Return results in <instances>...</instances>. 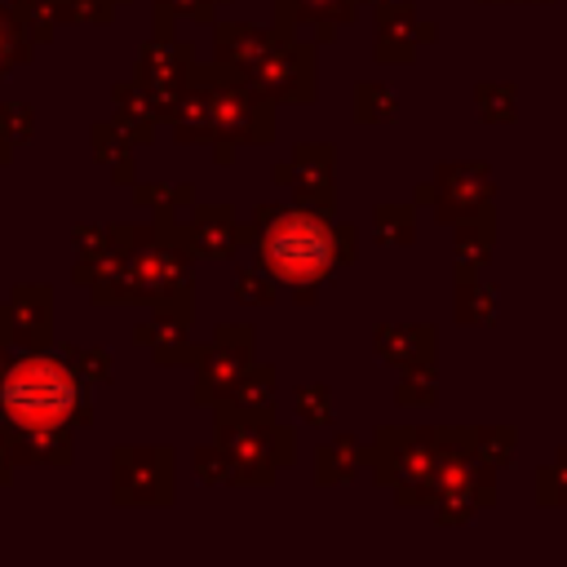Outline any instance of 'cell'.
I'll return each instance as SVG.
<instances>
[{"instance_id": "1", "label": "cell", "mask_w": 567, "mask_h": 567, "mask_svg": "<svg viewBox=\"0 0 567 567\" xmlns=\"http://www.w3.org/2000/svg\"><path fill=\"white\" fill-rule=\"evenodd\" d=\"M0 421L18 465H71V430L93 421V408L75 368L62 354L35 346L4 363Z\"/></svg>"}, {"instance_id": "2", "label": "cell", "mask_w": 567, "mask_h": 567, "mask_svg": "<svg viewBox=\"0 0 567 567\" xmlns=\"http://www.w3.org/2000/svg\"><path fill=\"white\" fill-rule=\"evenodd\" d=\"M332 252H337V239L328 221L310 213H288L261 235V257L279 279H315L332 266Z\"/></svg>"}, {"instance_id": "3", "label": "cell", "mask_w": 567, "mask_h": 567, "mask_svg": "<svg viewBox=\"0 0 567 567\" xmlns=\"http://www.w3.org/2000/svg\"><path fill=\"white\" fill-rule=\"evenodd\" d=\"M115 501L142 505V501H168V452H142L120 447L115 452Z\"/></svg>"}, {"instance_id": "4", "label": "cell", "mask_w": 567, "mask_h": 567, "mask_svg": "<svg viewBox=\"0 0 567 567\" xmlns=\"http://www.w3.org/2000/svg\"><path fill=\"white\" fill-rule=\"evenodd\" d=\"M9 319H13V341H18L22 350L44 346V341H49V319H53V292L40 288V284L13 288Z\"/></svg>"}, {"instance_id": "5", "label": "cell", "mask_w": 567, "mask_h": 567, "mask_svg": "<svg viewBox=\"0 0 567 567\" xmlns=\"http://www.w3.org/2000/svg\"><path fill=\"white\" fill-rule=\"evenodd\" d=\"M31 44H35V40H31V31L22 27V13L0 0V80H4L13 66H22V62L31 58Z\"/></svg>"}, {"instance_id": "6", "label": "cell", "mask_w": 567, "mask_h": 567, "mask_svg": "<svg viewBox=\"0 0 567 567\" xmlns=\"http://www.w3.org/2000/svg\"><path fill=\"white\" fill-rule=\"evenodd\" d=\"M0 128L22 146L31 137V128H35V120H31V111L22 102H0Z\"/></svg>"}, {"instance_id": "7", "label": "cell", "mask_w": 567, "mask_h": 567, "mask_svg": "<svg viewBox=\"0 0 567 567\" xmlns=\"http://www.w3.org/2000/svg\"><path fill=\"white\" fill-rule=\"evenodd\" d=\"M62 359L75 368L80 381H102L106 377V354L102 350H62Z\"/></svg>"}, {"instance_id": "8", "label": "cell", "mask_w": 567, "mask_h": 567, "mask_svg": "<svg viewBox=\"0 0 567 567\" xmlns=\"http://www.w3.org/2000/svg\"><path fill=\"white\" fill-rule=\"evenodd\" d=\"M9 346H13V319H9V306H0V377L9 363Z\"/></svg>"}, {"instance_id": "9", "label": "cell", "mask_w": 567, "mask_h": 567, "mask_svg": "<svg viewBox=\"0 0 567 567\" xmlns=\"http://www.w3.org/2000/svg\"><path fill=\"white\" fill-rule=\"evenodd\" d=\"M13 443H9V430H4V421H0V483H9V474H13Z\"/></svg>"}, {"instance_id": "10", "label": "cell", "mask_w": 567, "mask_h": 567, "mask_svg": "<svg viewBox=\"0 0 567 567\" xmlns=\"http://www.w3.org/2000/svg\"><path fill=\"white\" fill-rule=\"evenodd\" d=\"M13 151H18V142H13V137L0 128V164H9V159H13Z\"/></svg>"}, {"instance_id": "11", "label": "cell", "mask_w": 567, "mask_h": 567, "mask_svg": "<svg viewBox=\"0 0 567 567\" xmlns=\"http://www.w3.org/2000/svg\"><path fill=\"white\" fill-rule=\"evenodd\" d=\"M4 4H13V9H22V4H44V0H4Z\"/></svg>"}]
</instances>
